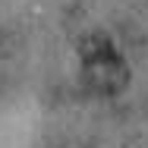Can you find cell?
<instances>
[{
  "mask_svg": "<svg viewBox=\"0 0 148 148\" xmlns=\"http://www.w3.org/2000/svg\"><path fill=\"white\" fill-rule=\"evenodd\" d=\"M79 54L85 63V82L88 88L101 91V95H117L126 88L129 82V69L126 63L114 51V44L104 38V35H91L79 44Z\"/></svg>",
  "mask_w": 148,
  "mask_h": 148,
  "instance_id": "obj_1",
  "label": "cell"
}]
</instances>
